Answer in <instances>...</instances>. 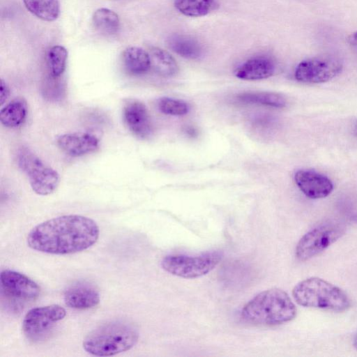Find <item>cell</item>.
Returning a JSON list of instances; mask_svg holds the SVG:
<instances>
[{
  "label": "cell",
  "instance_id": "obj_21",
  "mask_svg": "<svg viewBox=\"0 0 357 357\" xmlns=\"http://www.w3.org/2000/svg\"><path fill=\"white\" fill-rule=\"evenodd\" d=\"M174 6L184 15L200 17L217 10L219 4L215 0H175Z\"/></svg>",
  "mask_w": 357,
  "mask_h": 357
},
{
  "label": "cell",
  "instance_id": "obj_24",
  "mask_svg": "<svg viewBox=\"0 0 357 357\" xmlns=\"http://www.w3.org/2000/svg\"><path fill=\"white\" fill-rule=\"evenodd\" d=\"M68 51L61 45L52 47L47 54V63L50 75L60 77L66 68Z\"/></svg>",
  "mask_w": 357,
  "mask_h": 357
},
{
  "label": "cell",
  "instance_id": "obj_1",
  "mask_svg": "<svg viewBox=\"0 0 357 357\" xmlns=\"http://www.w3.org/2000/svg\"><path fill=\"white\" fill-rule=\"evenodd\" d=\"M96 222L79 215L54 218L34 227L27 236L31 249L53 255H67L84 250L96 243Z\"/></svg>",
  "mask_w": 357,
  "mask_h": 357
},
{
  "label": "cell",
  "instance_id": "obj_17",
  "mask_svg": "<svg viewBox=\"0 0 357 357\" xmlns=\"http://www.w3.org/2000/svg\"><path fill=\"white\" fill-rule=\"evenodd\" d=\"M167 45L173 52L185 59H197L203 52L199 42L188 35L172 34L167 39Z\"/></svg>",
  "mask_w": 357,
  "mask_h": 357
},
{
  "label": "cell",
  "instance_id": "obj_12",
  "mask_svg": "<svg viewBox=\"0 0 357 357\" xmlns=\"http://www.w3.org/2000/svg\"><path fill=\"white\" fill-rule=\"evenodd\" d=\"M294 181L303 193L311 199L326 197L333 190V183L327 176L313 170L297 171Z\"/></svg>",
  "mask_w": 357,
  "mask_h": 357
},
{
  "label": "cell",
  "instance_id": "obj_25",
  "mask_svg": "<svg viewBox=\"0 0 357 357\" xmlns=\"http://www.w3.org/2000/svg\"><path fill=\"white\" fill-rule=\"evenodd\" d=\"M158 106L161 112L173 116H183L188 114L190 109L186 102L169 97L160 98Z\"/></svg>",
  "mask_w": 357,
  "mask_h": 357
},
{
  "label": "cell",
  "instance_id": "obj_23",
  "mask_svg": "<svg viewBox=\"0 0 357 357\" xmlns=\"http://www.w3.org/2000/svg\"><path fill=\"white\" fill-rule=\"evenodd\" d=\"M26 9L37 17L45 21H54L59 15V0H23Z\"/></svg>",
  "mask_w": 357,
  "mask_h": 357
},
{
  "label": "cell",
  "instance_id": "obj_2",
  "mask_svg": "<svg viewBox=\"0 0 357 357\" xmlns=\"http://www.w3.org/2000/svg\"><path fill=\"white\" fill-rule=\"evenodd\" d=\"M296 315V307L282 289L264 290L250 299L242 308L245 322L259 326H275L289 322Z\"/></svg>",
  "mask_w": 357,
  "mask_h": 357
},
{
  "label": "cell",
  "instance_id": "obj_27",
  "mask_svg": "<svg viewBox=\"0 0 357 357\" xmlns=\"http://www.w3.org/2000/svg\"><path fill=\"white\" fill-rule=\"evenodd\" d=\"M347 41L350 46L357 51V31L353 32L349 36Z\"/></svg>",
  "mask_w": 357,
  "mask_h": 357
},
{
  "label": "cell",
  "instance_id": "obj_9",
  "mask_svg": "<svg viewBox=\"0 0 357 357\" xmlns=\"http://www.w3.org/2000/svg\"><path fill=\"white\" fill-rule=\"evenodd\" d=\"M342 63L333 56H319L298 63L294 77L298 82L318 84L328 82L340 73Z\"/></svg>",
  "mask_w": 357,
  "mask_h": 357
},
{
  "label": "cell",
  "instance_id": "obj_11",
  "mask_svg": "<svg viewBox=\"0 0 357 357\" xmlns=\"http://www.w3.org/2000/svg\"><path fill=\"white\" fill-rule=\"evenodd\" d=\"M0 280L3 289L13 298L32 300L40 295V288L38 284L19 272L4 270L1 273Z\"/></svg>",
  "mask_w": 357,
  "mask_h": 357
},
{
  "label": "cell",
  "instance_id": "obj_6",
  "mask_svg": "<svg viewBox=\"0 0 357 357\" xmlns=\"http://www.w3.org/2000/svg\"><path fill=\"white\" fill-rule=\"evenodd\" d=\"M220 251L208 252L197 256L170 255L161 261L167 273L183 278H196L211 272L222 260Z\"/></svg>",
  "mask_w": 357,
  "mask_h": 357
},
{
  "label": "cell",
  "instance_id": "obj_26",
  "mask_svg": "<svg viewBox=\"0 0 357 357\" xmlns=\"http://www.w3.org/2000/svg\"><path fill=\"white\" fill-rule=\"evenodd\" d=\"M10 95V88L7 83L3 80H1L0 86V102L3 105Z\"/></svg>",
  "mask_w": 357,
  "mask_h": 357
},
{
  "label": "cell",
  "instance_id": "obj_19",
  "mask_svg": "<svg viewBox=\"0 0 357 357\" xmlns=\"http://www.w3.org/2000/svg\"><path fill=\"white\" fill-rule=\"evenodd\" d=\"M151 68L160 76L168 77L177 74L178 66L174 57L167 51L157 47L149 50Z\"/></svg>",
  "mask_w": 357,
  "mask_h": 357
},
{
  "label": "cell",
  "instance_id": "obj_30",
  "mask_svg": "<svg viewBox=\"0 0 357 357\" xmlns=\"http://www.w3.org/2000/svg\"><path fill=\"white\" fill-rule=\"evenodd\" d=\"M356 134H357V126H356Z\"/></svg>",
  "mask_w": 357,
  "mask_h": 357
},
{
  "label": "cell",
  "instance_id": "obj_5",
  "mask_svg": "<svg viewBox=\"0 0 357 357\" xmlns=\"http://www.w3.org/2000/svg\"><path fill=\"white\" fill-rule=\"evenodd\" d=\"M20 168L26 174L33 191L39 195L54 192L60 182L59 173L46 165L31 150L22 147L17 154Z\"/></svg>",
  "mask_w": 357,
  "mask_h": 357
},
{
  "label": "cell",
  "instance_id": "obj_13",
  "mask_svg": "<svg viewBox=\"0 0 357 357\" xmlns=\"http://www.w3.org/2000/svg\"><path fill=\"white\" fill-rule=\"evenodd\" d=\"M59 148L71 157H79L96 151L99 147V140L89 132H76L65 133L58 137Z\"/></svg>",
  "mask_w": 357,
  "mask_h": 357
},
{
  "label": "cell",
  "instance_id": "obj_22",
  "mask_svg": "<svg viewBox=\"0 0 357 357\" xmlns=\"http://www.w3.org/2000/svg\"><path fill=\"white\" fill-rule=\"evenodd\" d=\"M236 99L245 104H259L276 108H282L287 105L284 97L274 92H245L238 94Z\"/></svg>",
  "mask_w": 357,
  "mask_h": 357
},
{
  "label": "cell",
  "instance_id": "obj_4",
  "mask_svg": "<svg viewBox=\"0 0 357 357\" xmlns=\"http://www.w3.org/2000/svg\"><path fill=\"white\" fill-rule=\"evenodd\" d=\"M292 295L298 305L307 307L342 312L351 305L349 297L340 288L316 277L296 284Z\"/></svg>",
  "mask_w": 357,
  "mask_h": 357
},
{
  "label": "cell",
  "instance_id": "obj_10",
  "mask_svg": "<svg viewBox=\"0 0 357 357\" xmlns=\"http://www.w3.org/2000/svg\"><path fill=\"white\" fill-rule=\"evenodd\" d=\"M123 118L128 130L140 139L149 137L153 125L146 105L137 100H128L123 108Z\"/></svg>",
  "mask_w": 357,
  "mask_h": 357
},
{
  "label": "cell",
  "instance_id": "obj_7",
  "mask_svg": "<svg viewBox=\"0 0 357 357\" xmlns=\"http://www.w3.org/2000/svg\"><path fill=\"white\" fill-rule=\"evenodd\" d=\"M344 227L337 223H326L305 234L296 247V256L300 261H307L320 254L339 239Z\"/></svg>",
  "mask_w": 357,
  "mask_h": 357
},
{
  "label": "cell",
  "instance_id": "obj_3",
  "mask_svg": "<svg viewBox=\"0 0 357 357\" xmlns=\"http://www.w3.org/2000/svg\"><path fill=\"white\" fill-rule=\"evenodd\" d=\"M139 333L135 326L123 321L105 324L92 331L83 341V348L97 356H114L132 348Z\"/></svg>",
  "mask_w": 357,
  "mask_h": 357
},
{
  "label": "cell",
  "instance_id": "obj_15",
  "mask_svg": "<svg viewBox=\"0 0 357 357\" xmlns=\"http://www.w3.org/2000/svg\"><path fill=\"white\" fill-rule=\"evenodd\" d=\"M273 61L267 56L251 58L235 70V75L245 80H259L272 76L275 72Z\"/></svg>",
  "mask_w": 357,
  "mask_h": 357
},
{
  "label": "cell",
  "instance_id": "obj_8",
  "mask_svg": "<svg viewBox=\"0 0 357 357\" xmlns=\"http://www.w3.org/2000/svg\"><path fill=\"white\" fill-rule=\"evenodd\" d=\"M66 315V310L56 304L32 308L24 317L23 333L27 339L38 340Z\"/></svg>",
  "mask_w": 357,
  "mask_h": 357
},
{
  "label": "cell",
  "instance_id": "obj_18",
  "mask_svg": "<svg viewBox=\"0 0 357 357\" xmlns=\"http://www.w3.org/2000/svg\"><path fill=\"white\" fill-rule=\"evenodd\" d=\"M27 112L26 100L20 97L16 98L1 109V123L6 128H16L24 123Z\"/></svg>",
  "mask_w": 357,
  "mask_h": 357
},
{
  "label": "cell",
  "instance_id": "obj_16",
  "mask_svg": "<svg viewBox=\"0 0 357 357\" xmlns=\"http://www.w3.org/2000/svg\"><path fill=\"white\" fill-rule=\"evenodd\" d=\"M122 59L126 70L134 75L144 74L151 68L149 53L139 47H127L123 52Z\"/></svg>",
  "mask_w": 357,
  "mask_h": 357
},
{
  "label": "cell",
  "instance_id": "obj_28",
  "mask_svg": "<svg viewBox=\"0 0 357 357\" xmlns=\"http://www.w3.org/2000/svg\"><path fill=\"white\" fill-rule=\"evenodd\" d=\"M185 131L190 137H195L197 135V130L192 127L186 128Z\"/></svg>",
  "mask_w": 357,
  "mask_h": 357
},
{
  "label": "cell",
  "instance_id": "obj_29",
  "mask_svg": "<svg viewBox=\"0 0 357 357\" xmlns=\"http://www.w3.org/2000/svg\"><path fill=\"white\" fill-rule=\"evenodd\" d=\"M353 345L355 347V349L357 350V334L354 337Z\"/></svg>",
  "mask_w": 357,
  "mask_h": 357
},
{
  "label": "cell",
  "instance_id": "obj_14",
  "mask_svg": "<svg viewBox=\"0 0 357 357\" xmlns=\"http://www.w3.org/2000/svg\"><path fill=\"white\" fill-rule=\"evenodd\" d=\"M63 299L69 307L85 310L96 306L100 302V295L93 287L77 284L66 290Z\"/></svg>",
  "mask_w": 357,
  "mask_h": 357
},
{
  "label": "cell",
  "instance_id": "obj_20",
  "mask_svg": "<svg viewBox=\"0 0 357 357\" xmlns=\"http://www.w3.org/2000/svg\"><path fill=\"white\" fill-rule=\"evenodd\" d=\"M92 22L96 29L105 36L114 35L120 28L118 15L106 8L97 9L92 16Z\"/></svg>",
  "mask_w": 357,
  "mask_h": 357
}]
</instances>
